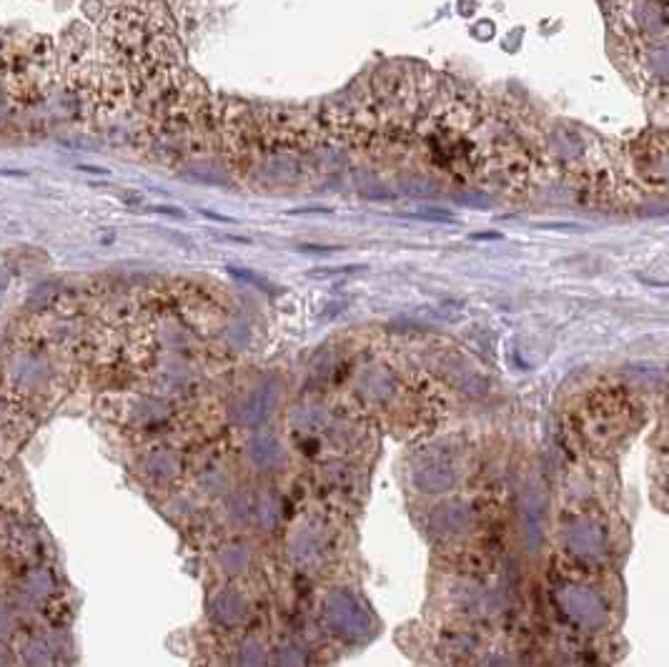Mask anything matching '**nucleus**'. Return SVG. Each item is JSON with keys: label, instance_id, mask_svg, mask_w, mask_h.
<instances>
[{"label": "nucleus", "instance_id": "f257e3e1", "mask_svg": "<svg viewBox=\"0 0 669 667\" xmlns=\"http://www.w3.org/2000/svg\"><path fill=\"white\" fill-rule=\"evenodd\" d=\"M516 600V582L509 572L456 574L446 582L444 605L449 613L472 622H494L504 617Z\"/></svg>", "mask_w": 669, "mask_h": 667}, {"label": "nucleus", "instance_id": "f03ea898", "mask_svg": "<svg viewBox=\"0 0 669 667\" xmlns=\"http://www.w3.org/2000/svg\"><path fill=\"white\" fill-rule=\"evenodd\" d=\"M318 622L329 637L349 647H361L379 634V617L354 587H331L318 607Z\"/></svg>", "mask_w": 669, "mask_h": 667}, {"label": "nucleus", "instance_id": "7ed1b4c3", "mask_svg": "<svg viewBox=\"0 0 669 667\" xmlns=\"http://www.w3.org/2000/svg\"><path fill=\"white\" fill-rule=\"evenodd\" d=\"M552 605L581 634H602L615 622V607L607 592L587 579H559L552 590Z\"/></svg>", "mask_w": 669, "mask_h": 667}, {"label": "nucleus", "instance_id": "20e7f679", "mask_svg": "<svg viewBox=\"0 0 669 667\" xmlns=\"http://www.w3.org/2000/svg\"><path fill=\"white\" fill-rule=\"evenodd\" d=\"M559 550L579 567H602L612 559V530L597 514H574L559 527Z\"/></svg>", "mask_w": 669, "mask_h": 667}, {"label": "nucleus", "instance_id": "39448f33", "mask_svg": "<svg viewBox=\"0 0 669 667\" xmlns=\"http://www.w3.org/2000/svg\"><path fill=\"white\" fill-rule=\"evenodd\" d=\"M409 485L421 497H444L461 482V457L449 444H424L409 459Z\"/></svg>", "mask_w": 669, "mask_h": 667}, {"label": "nucleus", "instance_id": "423d86ee", "mask_svg": "<svg viewBox=\"0 0 669 667\" xmlns=\"http://www.w3.org/2000/svg\"><path fill=\"white\" fill-rule=\"evenodd\" d=\"M479 530V512L467 499H441L424 517V532L434 547H459Z\"/></svg>", "mask_w": 669, "mask_h": 667}, {"label": "nucleus", "instance_id": "0eeeda50", "mask_svg": "<svg viewBox=\"0 0 669 667\" xmlns=\"http://www.w3.org/2000/svg\"><path fill=\"white\" fill-rule=\"evenodd\" d=\"M514 527H516V542L527 557H539L547 547L549 535V512H547V497L537 485L527 482L516 494L514 507Z\"/></svg>", "mask_w": 669, "mask_h": 667}, {"label": "nucleus", "instance_id": "6e6552de", "mask_svg": "<svg viewBox=\"0 0 669 667\" xmlns=\"http://www.w3.org/2000/svg\"><path fill=\"white\" fill-rule=\"evenodd\" d=\"M331 547H334V540H331L329 527L324 522H318V519H306V522L293 527L286 552H289L291 564L296 569H301V572H318L329 562Z\"/></svg>", "mask_w": 669, "mask_h": 667}, {"label": "nucleus", "instance_id": "1a4fd4ad", "mask_svg": "<svg viewBox=\"0 0 669 667\" xmlns=\"http://www.w3.org/2000/svg\"><path fill=\"white\" fill-rule=\"evenodd\" d=\"M251 617V602L236 587H221L209 600V620L219 630H241Z\"/></svg>", "mask_w": 669, "mask_h": 667}, {"label": "nucleus", "instance_id": "9d476101", "mask_svg": "<svg viewBox=\"0 0 669 667\" xmlns=\"http://www.w3.org/2000/svg\"><path fill=\"white\" fill-rule=\"evenodd\" d=\"M66 647L61 632H30L23 637L18 660L23 667H61Z\"/></svg>", "mask_w": 669, "mask_h": 667}, {"label": "nucleus", "instance_id": "9b49d317", "mask_svg": "<svg viewBox=\"0 0 669 667\" xmlns=\"http://www.w3.org/2000/svg\"><path fill=\"white\" fill-rule=\"evenodd\" d=\"M356 389H359V397L366 404L381 407V404H389L391 399L396 397V392H399V379H396V374L389 366L373 364L361 371V376H359L356 381Z\"/></svg>", "mask_w": 669, "mask_h": 667}, {"label": "nucleus", "instance_id": "f8f14e48", "mask_svg": "<svg viewBox=\"0 0 669 667\" xmlns=\"http://www.w3.org/2000/svg\"><path fill=\"white\" fill-rule=\"evenodd\" d=\"M619 13H624L622 23H624L629 30L644 35L649 40L657 38L659 33H664L669 28V6H657V3H636V6H624L619 8Z\"/></svg>", "mask_w": 669, "mask_h": 667}, {"label": "nucleus", "instance_id": "ddd939ff", "mask_svg": "<svg viewBox=\"0 0 669 667\" xmlns=\"http://www.w3.org/2000/svg\"><path fill=\"white\" fill-rule=\"evenodd\" d=\"M642 71L649 81L669 86V38H652L639 55Z\"/></svg>", "mask_w": 669, "mask_h": 667}, {"label": "nucleus", "instance_id": "4468645a", "mask_svg": "<svg viewBox=\"0 0 669 667\" xmlns=\"http://www.w3.org/2000/svg\"><path fill=\"white\" fill-rule=\"evenodd\" d=\"M18 590H23L28 597H33L38 605H45L58 595V582H55V574L48 567L38 564V567H30L23 574Z\"/></svg>", "mask_w": 669, "mask_h": 667}, {"label": "nucleus", "instance_id": "2eb2a0df", "mask_svg": "<svg viewBox=\"0 0 669 667\" xmlns=\"http://www.w3.org/2000/svg\"><path fill=\"white\" fill-rule=\"evenodd\" d=\"M271 667H313L311 650L298 637H284L271 650Z\"/></svg>", "mask_w": 669, "mask_h": 667}, {"label": "nucleus", "instance_id": "dca6fc26", "mask_svg": "<svg viewBox=\"0 0 669 667\" xmlns=\"http://www.w3.org/2000/svg\"><path fill=\"white\" fill-rule=\"evenodd\" d=\"M253 564V552L246 542H228L219 552V567L228 577H243Z\"/></svg>", "mask_w": 669, "mask_h": 667}, {"label": "nucleus", "instance_id": "f3484780", "mask_svg": "<svg viewBox=\"0 0 669 667\" xmlns=\"http://www.w3.org/2000/svg\"><path fill=\"white\" fill-rule=\"evenodd\" d=\"M231 667H271V650L258 634H246L233 652Z\"/></svg>", "mask_w": 669, "mask_h": 667}, {"label": "nucleus", "instance_id": "a211bd4d", "mask_svg": "<svg viewBox=\"0 0 669 667\" xmlns=\"http://www.w3.org/2000/svg\"><path fill=\"white\" fill-rule=\"evenodd\" d=\"M251 519L261 532H274L281 522V502L274 494H258V499L251 504Z\"/></svg>", "mask_w": 669, "mask_h": 667}, {"label": "nucleus", "instance_id": "6ab92c4d", "mask_svg": "<svg viewBox=\"0 0 669 667\" xmlns=\"http://www.w3.org/2000/svg\"><path fill=\"white\" fill-rule=\"evenodd\" d=\"M256 447H251V459L256 467L261 469H274L281 462V447L274 439H253Z\"/></svg>", "mask_w": 669, "mask_h": 667}, {"label": "nucleus", "instance_id": "aec40b11", "mask_svg": "<svg viewBox=\"0 0 669 667\" xmlns=\"http://www.w3.org/2000/svg\"><path fill=\"white\" fill-rule=\"evenodd\" d=\"M477 667H527V665H524L519 652L504 650V647H494V650H489L487 655L477 662Z\"/></svg>", "mask_w": 669, "mask_h": 667}, {"label": "nucleus", "instance_id": "412c9836", "mask_svg": "<svg viewBox=\"0 0 669 667\" xmlns=\"http://www.w3.org/2000/svg\"><path fill=\"white\" fill-rule=\"evenodd\" d=\"M21 632V617L8 602H0V640L11 642Z\"/></svg>", "mask_w": 669, "mask_h": 667}, {"label": "nucleus", "instance_id": "4be33fe9", "mask_svg": "<svg viewBox=\"0 0 669 667\" xmlns=\"http://www.w3.org/2000/svg\"><path fill=\"white\" fill-rule=\"evenodd\" d=\"M18 652L11 647V642L0 640V667H16Z\"/></svg>", "mask_w": 669, "mask_h": 667}, {"label": "nucleus", "instance_id": "5701e85b", "mask_svg": "<svg viewBox=\"0 0 669 667\" xmlns=\"http://www.w3.org/2000/svg\"><path fill=\"white\" fill-rule=\"evenodd\" d=\"M206 219H214V221H219V224H236V221L231 219V216H223V214H214V211H209V209H203L201 211Z\"/></svg>", "mask_w": 669, "mask_h": 667}, {"label": "nucleus", "instance_id": "b1692460", "mask_svg": "<svg viewBox=\"0 0 669 667\" xmlns=\"http://www.w3.org/2000/svg\"><path fill=\"white\" fill-rule=\"evenodd\" d=\"M158 214H170V216H183L181 209H173V206H156Z\"/></svg>", "mask_w": 669, "mask_h": 667}, {"label": "nucleus", "instance_id": "393cba45", "mask_svg": "<svg viewBox=\"0 0 669 667\" xmlns=\"http://www.w3.org/2000/svg\"><path fill=\"white\" fill-rule=\"evenodd\" d=\"M81 171H91V173H108L105 168H98V166H78Z\"/></svg>", "mask_w": 669, "mask_h": 667}, {"label": "nucleus", "instance_id": "a878e982", "mask_svg": "<svg viewBox=\"0 0 669 667\" xmlns=\"http://www.w3.org/2000/svg\"><path fill=\"white\" fill-rule=\"evenodd\" d=\"M559 667H587V665H581V662H569V660H566V662H562Z\"/></svg>", "mask_w": 669, "mask_h": 667}]
</instances>
